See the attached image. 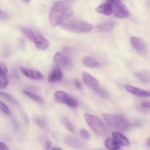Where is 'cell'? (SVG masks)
Listing matches in <instances>:
<instances>
[{"mask_svg": "<svg viewBox=\"0 0 150 150\" xmlns=\"http://www.w3.org/2000/svg\"><path fill=\"white\" fill-rule=\"evenodd\" d=\"M51 150H62V149H60V148H58V147H55V148H53Z\"/></svg>", "mask_w": 150, "mask_h": 150, "instance_id": "obj_32", "label": "cell"}, {"mask_svg": "<svg viewBox=\"0 0 150 150\" xmlns=\"http://www.w3.org/2000/svg\"><path fill=\"white\" fill-rule=\"evenodd\" d=\"M0 97L2 98L3 99L9 101L10 103L13 104H18V101L13 98V96L10 95L8 93H6V92H0Z\"/></svg>", "mask_w": 150, "mask_h": 150, "instance_id": "obj_22", "label": "cell"}, {"mask_svg": "<svg viewBox=\"0 0 150 150\" xmlns=\"http://www.w3.org/2000/svg\"><path fill=\"white\" fill-rule=\"evenodd\" d=\"M115 26V23L114 22H105V23H102V24L99 25L98 26V30L100 31V32H109V31H111Z\"/></svg>", "mask_w": 150, "mask_h": 150, "instance_id": "obj_20", "label": "cell"}, {"mask_svg": "<svg viewBox=\"0 0 150 150\" xmlns=\"http://www.w3.org/2000/svg\"><path fill=\"white\" fill-rule=\"evenodd\" d=\"M103 117L110 127L119 131H125L130 127V123L121 116L104 114H103Z\"/></svg>", "mask_w": 150, "mask_h": 150, "instance_id": "obj_4", "label": "cell"}, {"mask_svg": "<svg viewBox=\"0 0 150 150\" xmlns=\"http://www.w3.org/2000/svg\"><path fill=\"white\" fill-rule=\"evenodd\" d=\"M82 62H83L84 66L88 67H92V68H93V67H98L100 65L99 62L96 59L89 57H83V59H82Z\"/></svg>", "mask_w": 150, "mask_h": 150, "instance_id": "obj_18", "label": "cell"}, {"mask_svg": "<svg viewBox=\"0 0 150 150\" xmlns=\"http://www.w3.org/2000/svg\"><path fill=\"white\" fill-rule=\"evenodd\" d=\"M100 150H103V149H100Z\"/></svg>", "mask_w": 150, "mask_h": 150, "instance_id": "obj_34", "label": "cell"}, {"mask_svg": "<svg viewBox=\"0 0 150 150\" xmlns=\"http://www.w3.org/2000/svg\"><path fill=\"white\" fill-rule=\"evenodd\" d=\"M63 73L61 68L59 67H55L52 69L49 76H48V81L50 83H55V82L59 81L62 79Z\"/></svg>", "mask_w": 150, "mask_h": 150, "instance_id": "obj_14", "label": "cell"}, {"mask_svg": "<svg viewBox=\"0 0 150 150\" xmlns=\"http://www.w3.org/2000/svg\"><path fill=\"white\" fill-rule=\"evenodd\" d=\"M54 62L57 67L60 68L69 69L72 65L70 60L60 52L56 53L54 57Z\"/></svg>", "mask_w": 150, "mask_h": 150, "instance_id": "obj_9", "label": "cell"}, {"mask_svg": "<svg viewBox=\"0 0 150 150\" xmlns=\"http://www.w3.org/2000/svg\"><path fill=\"white\" fill-rule=\"evenodd\" d=\"M0 111L2 113H4V114H7V115H10L11 114V111H10V108L1 100H0Z\"/></svg>", "mask_w": 150, "mask_h": 150, "instance_id": "obj_25", "label": "cell"}, {"mask_svg": "<svg viewBox=\"0 0 150 150\" xmlns=\"http://www.w3.org/2000/svg\"><path fill=\"white\" fill-rule=\"evenodd\" d=\"M8 79L0 77V89H4L8 85Z\"/></svg>", "mask_w": 150, "mask_h": 150, "instance_id": "obj_26", "label": "cell"}, {"mask_svg": "<svg viewBox=\"0 0 150 150\" xmlns=\"http://www.w3.org/2000/svg\"><path fill=\"white\" fill-rule=\"evenodd\" d=\"M64 142H65V143L67 145H69V146H72L73 148H76V149H80L83 146L82 143L79 139L75 138L74 136H70V135L65 136V138H64Z\"/></svg>", "mask_w": 150, "mask_h": 150, "instance_id": "obj_15", "label": "cell"}, {"mask_svg": "<svg viewBox=\"0 0 150 150\" xmlns=\"http://www.w3.org/2000/svg\"><path fill=\"white\" fill-rule=\"evenodd\" d=\"M84 118L89 127L96 134L101 136L108 134V128L99 117L90 114H85Z\"/></svg>", "mask_w": 150, "mask_h": 150, "instance_id": "obj_3", "label": "cell"}, {"mask_svg": "<svg viewBox=\"0 0 150 150\" xmlns=\"http://www.w3.org/2000/svg\"><path fill=\"white\" fill-rule=\"evenodd\" d=\"M21 72L26 77L29 79H33L36 81H42L44 79V76L38 70H32V69L26 68V67H20Z\"/></svg>", "mask_w": 150, "mask_h": 150, "instance_id": "obj_10", "label": "cell"}, {"mask_svg": "<svg viewBox=\"0 0 150 150\" xmlns=\"http://www.w3.org/2000/svg\"><path fill=\"white\" fill-rule=\"evenodd\" d=\"M62 28L67 32L73 33H88L92 29V26L90 23L80 21H72L64 23L62 25Z\"/></svg>", "mask_w": 150, "mask_h": 150, "instance_id": "obj_5", "label": "cell"}, {"mask_svg": "<svg viewBox=\"0 0 150 150\" xmlns=\"http://www.w3.org/2000/svg\"><path fill=\"white\" fill-rule=\"evenodd\" d=\"M140 105L143 109L150 110V101H144L141 103Z\"/></svg>", "mask_w": 150, "mask_h": 150, "instance_id": "obj_28", "label": "cell"}, {"mask_svg": "<svg viewBox=\"0 0 150 150\" xmlns=\"http://www.w3.org/2000/svg\"><path fill=\"white\" fill-rule=\"evenodd\" d=\"M109 1L112 4L114 16L116 17L119 18H125L130 16V11L122 1L120 0H112Z\"/></svg>", "mask_w": 150, "mask_h": 150, "instance_id": "obj_8", "label": "cell"}, {"mask_svg": "<svg viewBox=\"0 0 150 150\" xmlns=\"http://www.w3.org/2000/svg\"><path fill=\"white\" fill-rule=\"evenodd\" d=\"M112 136L113 138L115 139L120 145H122L124 146H128L130 145V142H129L128 139L119 132H112Z\"/></svg>", "mask_w": 150, "mask_h": 150, "instance_id": "obj_16", "label": "cell"}, {"mask_svg": "<svg viewBox=\"0 0 150 150\" xmlns=\"http://www.w3.org/2000/svg\"><path fill=\"white\" fill-rule=\"evenodd\" d=\"M54 98L57 102L65 104L70 108H75L79 105V103L75 98L64 91H57L54 94Z\"/></svg>", "mask_w": 150, "mask_h": 150, "instance_id": "obj_7", "label": "cell"}, {"mask_svg": "<svg viewBox=\"0 0 150 150\" xmlns=\"http://www.w3.org/2000/svg\"><path fill=\"white\" fill-rule=\"evenodd\" d=\"M62 121H63V124H64V126L67 127V130H68L70 133H75L74 127H73V125H72V123L70 122V120H67V118H65V117H64V118H63Z\"/></svg>", "mask_w": 150, "mask_h": 150, "instance_id": "obj_23", "label": "cell"}, {"mask_svg": "<svg viewBox=\"0 0 150 150\" xmlns=\"http://www.w3.org/2000/svg\"><path fill=\"white\" fill-rule=\"evenodd\" d=\"M74 83H75V85H76V87H77L78 89H80V88H81V83H80V82L79 81L76 80L74 81Z\"/></svg>", "mask_w": 150, "mask_h": 150, "instance_id": "obj_31", "label": "cell"}, {"mask_svg": "<svg viewBox=\"0 0 150 150\" xmlns=\"http://www.w3.org/2000/svg\"><path fill=\"white\" fill-rule=\"evenodd\" d=\"M21 31L24 36L30 40L38 49L46 50L49 47V41L38 32L32 30L29 28H22Z\"/></svg>", "mask_w": 150, "mask_h": 150, "instance_id": "obj_2", "label": "cell"}, {"mask_svg": "<svg viewBox=\"0 0 150 150\" xmlns=\"http://www.w3.org/2000/svg\"><path fill=\"white\" fill-rule=\"evenodd\" d=\"M125 89L130 93L133 94L136 96L140 97V98H149V97H150L149 91L144 90V89H139V88L131 86V85H125Z\"/></svg>", "mask_w": 150, "mask_h": 150, "instance_id": "obj_12", "label": "cell"}, {"mask_svg": "<svg viewBox=\"0 0 150 150\" xmlns=\"http://www.w3.org/2000/svg\"><path fill=\"white\" fill-rule=\"evenodd\" d=\"M130 42L132 46L139 53V54H144L146 53V44L142 39L136 37H132L130 39Z\"/></svg>", "mask_w": 150, "mask_h": 150, "instance_id": "obj_11", "label": "cell"}, {"mask_svg": "<svg viewBox=\"0 0 150 150\" xmlns=\"http://www.w3.org/2000/svg\"><path fill=\"white\" fill-rule=\"evenodd\" d=\"M36 120L37 123H38L42 128H45V127H46V123H45V122L43 120H42V119H37Z\"/></svg>", "mask_w": 150, "mask_h": 150, "instance_id": "obj_29", "label": "cell"}, {"mask_svg": "<svg viewBox=\"0 0 150 150\" xmlns=\"http://www.w3.org/2000/svg\"><path fill=\"white\" fill-rule=\"evenodd\" d=\"M7 75H8V70L7 67L4 64L0 63V77L7 79Z\"/></svg>", "mask_w": 150, "mask_h": 150, "instance_id": "obj_24", "label": "cell"}, {"mask_svg": "<svg viewBox=\"0 0 150 150\" xmlns=\"http://www.w3.org/2000/svg\"><path fill=\"white\" fill-rule=\"evenodd\" d=\"M105 146L107 149L109 150H118L121 145L114 138L107 137L105 141Z\"/></svg>", "mask_w": 150, "mask_h": 150, "instance_id": "obj_17", "label": "cell"}, {"mask_svg": "<svg viewBox=\"0 0 150 150\" xmlns=\"http://www.w3.org/2000/svg\"><path fill=\"white\" fill-rule=\"evenodd\" d=\"M73 10L66 2L57 1L51 7L49 20L51 27H56L72 17Z\"/></svg>", "mask_w": 150, "mask_h": 150, "instance_id": "obj_1", "label": "cell"}, {"mask_svg": "<svg viewBox=\"0 0 150 150\" xmlns=\"http://www.w3.org/2000/svg\"><path fill=\"white\" fill-rule=\"evenodd\" d=\"M0 150H9L8 146L3 142H0Z\"/></svg>", "mask_w": 150, "mask_h": 150, "instance_id": "obj_30", "label": "cell"}, {"mask_svg": "<svg viewBox=\"0 0 150 150\" xmlns=\"http://www.w3.org/2000/svg\"><path fill=\"white\" fill-rule=\"evenodd\" d=\"M23 93L26 96H27L28 98H30L31 100L35 101V102L38 103L39 104H41V105L44 104V100L42 99L40 96H39V95H35V94L32 93V92H29V91L27 90H25V89L23 90Z\"/></svg>", "mask_w": 150, "mask_h": 150, "instance_id": "obj_19", "label": "cell"}, {"mask_svg": "<svg viewBox=\"0 0 150 150\" xmlns=\"http://www.w3.org/2000/svg\"><path fill=\"white\" fill-rule=\"evenodd\" d=\"M82 79H83L85 84L87 85L97 95H99V96H100L103 98H108V92L106 91L103 90V89H101L100 85L98 81L95 77H93L92 75L84 72V73H82Z\"/></svg>", "mask_w": 150, "mask_h": 150, "instance_id": "obj_6", "label": "cell"}, {"mask_svg": "<svg viewBox=\"0 0 150 150\" xmlns=\"http://www.w3.org/2000/svg\"><path fill=\"white\" fill-rule=\"evenodd\" d=\"M96 11L98 13H100V14H103L105 16H111L114 13V8H113L112 4H111L109 1H106L105 3H103V4H100L99 6H98L96 8Z\"/></svg>", "mask_w": 150, "mask_h": 150, "instance_id": "obj_13", "label": "cell"}, {"mask_svg": "<svg viewBox=\"0 0 150 150\" xmlns=\"http://www.w3.org/2000/svg\"><path fill=\"white\" fill-rule=\"evenodd\" d=\"M136 77L142 83H148L150 81V75L146 71H140L136 73Z\"/></svg>", "mask_w": 150, "mask_h": 150, "instance_id": "obj_21", "label": "cell"}, {"mask_svg": "<svg viewBox=\"0 0 150 150\" xmlns=\"http://www.w3.org/2000/svg\"><path fill=\"white\" fill-rule=\"evenodd\" d=\"M80 133H81V136L84 139H90V135H89V133L87 131V130H84V129H81L80 130Z\"/></svg>", "mask_w": 150, "mask_h": 150, "instance_id": "obj_27", "label": "cell"}, {"mask_svg": "<svg viewBox=\"0 0 150 150\" xmlns=\"http://www.w3.org/2000/svg\"><path fill=\"white\" fill-rule=\"evenodd\" d=\"M147 145L150 146V137H149V139L147 140Z\"/></svg>", "mask_w": 150, "mask_h": 150, "instance_id": "obj_33", "label": "cell"}]
</instances>
